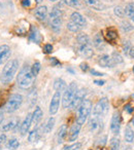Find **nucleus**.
<instances>
[{
    "label": "nucleus",
    "instance_id": "obj_51",
    "mask_svg": "<svg viewBox=\"0 0 134 150\" xmlns=\"http://www.w3.org/2000/svg\"><path fill=\"white\" fill-rule=\"evenodd\" d=\"M129 54H130V57H131V58H133V59H134V47L130 48V50H129Z\"/></svg>",
    "mask_w": 134,
    "mask_h": 150
},
{
    "label": "nucleus",
    "instance_id": "obj_22",
    "mask_svg": "<svg viewBox=\"0 0 134 150\" xmlns=\"http://www.w3.org/2000/svg\"><path fill=\"white\" fill-rule=\"evenodd\" d=\"M84 1L87 5L93 7V8H95L96 11H103V9H104V5H103L102 3H101V1H99V0H84Z\"/></svg>",
    "mask_w": 134,
    "mask_h": 150
},
{
    "label": "nucleus",
    "instance_id": "obj_32",
    "mask_svg": "<svg viewBox=\"0 0 134 150\" xmlns=\"http://www.w3.org/2000/svg\"><path fill=\"white\" fill-rule=\"evenodd\" d=\"M105 37H106V39L109 40V41H113V40L117 39L118 34H117V32H115V30L109 29V30H107L106 34H105Z\"/></svg>",
    "mask_w": 134,
    "mask_h": 150
},
{
    "label": "nucleus",
    "instance_id": "obj_49",
    "mask_svg": "<svg viewBox=\"0 0 134 150\" xmlns=\"http://www.w3.org/2000/svg\"><path fill=\"white\" fill-rule=\"evenodd\" d=\"M125 110H127V112L128 113H132V111H133V108H132V106L130 104H128V105H126V107H125Z\"/></svg>",
    "mask_w": 134,
    "mask_h": 150
},
{
    "label": "nucleus",
    "instance_id": "obj_13",
    "mask_svg": "<svg viewBox=\"0 0 134 150\" xmlns=\"http://www.w3.org/2000/svg\"><path fill=\"white\" fill-rule=\"evenodd\" d=\"M98 64L100 65L101 67H104V68H109V67H113L115 63H113L111 57H109L108 54H103V56L99 57Z\"/></svg>",
    "mask_w": 134,
    "mask_h": 150
},
{
    "label": "nucleus",
    "instance_id": "obj_48",
    "mask_svg": "<svg viewBox=\"0 0 134 150\" xmlns=\"http://www.w3.org/2000/svg\"><path fill=\"white\" fill-rule=\"evenodd\" d=\"M51 63H52L54 66H57V65H60V62L57 61L56 58H51Z\"/></svg>",
    "mask_w": 134,
    "mask_h": 150
},
{
    "label": "nucleus",
    "instance_id": "obj_50",
    "mask_svg": "<svg viewBox=\"0 0 134 150\" xmlns=\"http://www.w3.org/2000/svg\"><path fill=\"white\" fill-rule=\"evenodd\" d=\"M94 83L97 84V86H103L105 83L104 80H94Z\"/></svg>",
    "mask_w": 134,
    "mask_h": 150
},
{
    "label": "nucleus",
    "instance_id": "obj_47",
    "mask_svg": "<svg viewBox=\"0 0 134 150\" xmlns=\"http://www.w3.org/2000/svg\"><path fill=\"white\" fill-rule=\"evenodd\" d=\"M91 74L94 75V76H103V75H104L103 73H100L96 70H91Z\"/></svg>",
    "mask_w": 134,
    "mask_h": 150
},
{
    "label": "nucleus",
    "instance_id": "obj_45",
    "mask_svg": "<svg viewBox=\"0 0 134 150\" xmlns=\"http://www.w3.org/2000/svg\"><path fill=\"white\" fill-rule=\"evenodd\" d=\"M22 5L24 7H29L31 5V2H30V0H22Z\"/></svg>",
    "mask_w": 134,
    "mask_h": 150
},
{
    "label": "nucleus",
    "instance_id": "obj_25",
    "mask_svg": "<svg viewBox=\"0 0 134 150\" xmlns=\"http://www.w3.org/2000/svg\"><path fill=\"white\" fill-rule=\"evenodd\" d=\"M61 26H62V20L61 18H54L51 19V27L55 32H59L61 30Z\"/></svg>",
    "mask_w": 134,
    "mask_h": 150
},
{
    "label": "nucleus",
    "instance_id": "obj_21",
    "mask_svg": "<svg viewBox=\"0 0 134 150\" xmlns=\"http://www.w3.org/2000/svg\"><path fill=\"white\" fill-rule=\"evenodd\" d=\"M29 39L32 42H35V43H39L40 40H41V36H40L39 32H38L37 28L35 27H31V31H30V35H29Z\"/></svg>",
    "mask_w": 134,
    "mask_h": 150
},
{
    "label": "nucleus",
    "instance_id": "obj_56",
    "mask_svg": "<svg viewBox=\"0 0 134 150\" xmlns=\"http://www.w3.org/2000/svg\"><path fill=\"white\" fill-rule=\"evenodd\" d=\"M132 97H133V98H134V94H133V95H132Z\"/></svg>",
    "mask_w": 134,
    "mask_h": 150
},
{
    "label": "nucleus",
    "instance_id": "obj_43",
    "mask_svg": "<svg viewBox=\"0 0 134 150\" xmlns=\"http://www.w3.org/2000/svg\"><path fill=\"white\" fill-rule=\"evenodd\" d=\"M52 52H53L52 44H46V45H44V52H46V54H51Z\"/></svg>",
    "mask_w": 134,
    "mask_h": 150
},
{
    "label": "nucleus",
    "instance_id": "obj_36",
    "mask_svg": "<svg viewBox=\"0 0 134 150\" xmlns=\"http://www.w3.org/2000/svg\"><path fill=\"white\" fill-rule=\"evenodd\" d=\"M61 15H62L61 9H59L58 7H54L52 13H50V18L51 19H54V18H61Z\"/></svg>",
    "mask_w": 134,
    "mask_h": 150
},
{
    "label": "nucleus",
    "instance_id": "obj_28",
    "mask_svg": "<svg viewBox=\"0 0 134 150\" xmlns=\"http://www.w3.org/2000/svg\"><path fill=\"white\" fill-rule=\"evenodd\" d=\"M134 140V132L130 127H127L125 129V141L128 143H132Z\"/></svg>",
    "mask_w": 134,
    "mask_h": 150
},
{
    "label": "nucleus",
    "instance_id": "obj_12",
    "mask_svg": "<svg viewBox=\"0 0 134 150\" xmlns=\"http://www.w3.org/2000/svg\"><path fill=\"white\" fill-rule=\"evenodd\" d=\"M102 123H101V120H100V117H97V116H94L90 119L89 121V129H90L91 132H98L100 131V129L102 127Z\"/></svg>",
    "mask_w": 134,
    "mask_h": 150
},
{
    "label": "nucleus",
    "instance_id": "obj_24",
    "mask_svg": "<svg viewBox=\"0 0 134 150\" xmlns=\"http://www.w3.org/2000/svg\"><path fill=\"white\" fill-rule=\"evenodd\" d=\"M54 88L56 90V92H59V93L64 92V91L67 88L66 82H65L63 79H61V78H57V79L54 81Z\"/></svg>",
    "mask_w": 134,
    "mask_h": 150
},
{
    "label": "nucleus",
    "instance_id": "obj_10",
    "mask_svg": "<svg viewBox=\"0 0 134 150\" xmlns=\"http://www.w3.org/2000/svg\"><path fill=\"white\" fill-rule=\"evenodd\" d=\"M43 132H44V127H43V125L34 129L33 131L29 134V137H28L29 142H31V143L37 142L38 140L40 139V137H41V135H42V133H43Z\"/></svg>",
    "mask_w": 134,
    "mask_h": 150
},
{
    "label": "nucleus",
    "instance_id": "obj_44",
    "mask_svg": "<svg viewBox=\"0 0 134 150\" xmlns=\"http://www.w3.org/2000/svg\"><path fill=\"white\" fill-rule=\"evenodd\" d=\"M80 67H81V69H82V71H88L89 70V65L87 64V63H82V64L80 65Z\"/></svg>",
    "mask_w": 134,
    "mask_h": 150
},
{
    "label": "nucleus",
    "instance_id": "obj_55",
    "mask_svg": "<svg viewBox=\"0 0 134 150\" xmlns=\"http://www.w3.org/2000/svg\"><path fill=\"white\" fill-rule=\"evenodd\" d=\"M50 1H53V2H54V1H58V0H50Z\"/></svg>",
    "mask_w": 134,
    "mask_h": 150
},
{
    "label": "nucleus",
    "instance_id": "obj_2",
    "mask_svg": "<svg viewBox=\"0 0 134 150\" xmlns=\"http://www.w3.org/2000/svg\"><path fill=\"white\" fill-rule=\"evenodd\" d=\"M18 69H19V61L18 60H11L5 64V66L2 69V73H1V80L3 83H9L13 80Z\"/></svg>",
    "mask_w": 134,
    "mask_h": 150
},
{
    "label": "nucleus",
    "instance_id": "obj_4",
    "mask_svg": "<svg viewBox=\"0 0 134 150\" xmlns=\"http://www.w3.org/2000/svg\"><path fill=\"white\" fill-rule=\"evenodd\" d=\"M76 92H78V84L76 82H71L69 86L64 91V94H63L62 105L64 108H69Z\"/></svg>",
    "mask_w": 134,
    "mask_h": 150
},
{
    "label": "nucleus",
    "instance_id": "obj_42",
    "mask_svg": "<svg viewBox=\"0 0 134 150\" xmlns=\"http://www.w3.org/2000/svg\"><path fill=\"white\" fill-rule=\"evenodd\" d=\"M101 42H102V40H101L100 35H98V34H97V35L95 36V38H94V44L96 46H99L101 44Z\"/></svg>",
    "mask_w": 134,
    "mask_h": 150
},
{
    "label": "nucleus",
    "instance_id": "obj_39",
    "mask_svg": "<svg viewBox=\"0 0 134 150\" xmlns=\"http://www.w3.org/2000/svg\"><path fill=\"white\" fill-rule=\"evenodd\" d=\"M81 147H82V143H74V144H72V145L64 147L63 150H78Z\"/></svg>",
    "mask_w": 134,
    "mask_h": 150
},
{
    "label": "nucleus",
    "instance_id": "obj_20",
    "mask_svg": "<svg viewBox=\"0 0 134 150\" xmlns=\"http://www.w3.org/2000/svg\"><path fill=\"white\" fill-rule=\"evenodd\" d=\"M81 127H82V125H78V122L74 123V125H72L71 129H70V132H69V141H76V138L78 137V134H80Z\"/></svg>",
    "mask_w": 134,
    "mask_h": 150
},
{
    "label": "nucleus",
    "instance_id": "obj_35",
    "mask_svg": "<svg viewBox=\"0 0 134 150\" xmlns=\"http://www.w3.org/2000/svg\"><path fill=\"white\" fill-rule=\"evenodd\" d=\"M39 71H40V63L39 62H35L31 67L32 75H33L34 77H36V76L38 75V73H39Z\"/></svg>",
    "mask_w": 134,
    "mask_h": 150
},
{
    "label": "nucleus",
    "instance_id": "obj_18",
    "mask_svg": "<svg viewBox=\"0 0 134 150\" xmlns=\"http://www.w3.org/2000/svg\"><path fill=\"white\" fill-rule=\"evenodd\" d=\"M11 56V48L7 45L0 46V64H2L5 60L9 58Z\"/></svg>",
    "mask_w": 134,
    "mask_h": 150
},
{
    "label": "nucleus",
    "instance_id": "obj_26",
    "mask_svg": "<svg viewBox=\"0 0 134 150\" xmlns=\"http://www.w3.org/2000/svg\"><path fill=\"white\" fill-rule=\"evenodd\" d=\"M66 134H67V125H62L60 127V129H59V131H58V143L59 144L63 142V140H64Z\"/></svg>",
    "mask_w": 134,
    "mask_h": 150
},
{
    "label": "nucleus",
    "instance_id": "obj_29",
    "mask_svg": "<svg viewBox=\"0 0 134 150\" xmlns=\"http://www.w3.org/2000/svg\"><path fill=\"white\" fill-rule=\"evenodd\" d=\"M67 29L69 30V31L76 33V32H80L81 30H82V27H81V26H78V24H76L74 22L70 21V22H68V23H67Z\"/></svg>",
    "mask_w": 134,
    "mask_h": 150
},
{
    "label": "nucleus",
    "instance_id": "obj_33",
    "mask_svg": "<svg viewBox=\"0 0 134 150\" xmlns=\"http://www.w3.org/2000/svg\"><path fill=\"white\" fill-rule=\"evenodd\" d=\"M19 146H20V143L17 139H11L6 144V147L9 148V149H11V150L17 149V148H19Z\"/></svg>",
    "mask_w": 134,
    "mask_h": 150
},
{
    "label": "nucleus",
    "instance_id": "obj_7",
    "mask_svg": "<svg viewBox=\"0 0 134 150\" xmlns=\"http://www.w3.org/2000/svg\"><path fill=\"white\" fill-rule=\"evenodd\" d=\"M60 100H61V93L56 92L55 95L53 96L52 101L50 103V114L51 115H55L57 112H58V109H59V105H60Z\"/></svg>",
    "mask_w": 134,
    "mask_h": 150
},
{
    "label": "nucleus",
    "instance_id": "obj_27",
    "mask_svg": "<svg viewBox=\"0 0 134 150\" xmlns=\"http://www.w3.org/2000/svg\"><path fill=\"white\" fill-rule=\"evenodd\" d=\"M125 13L134 22V3H128L125 7Z\"/></svg>",
    "mask_w": 134,
    "mask_h": 150
},
{
    "label": "nucleus",
    "instance_id": "obj_11",
    "mask_svg": "<svg viewBox=\"0 0 134 150\" xmlns=\"http://www.w3.org/2000/svg\"><path fill=\"white\" fill-rule=\"evenodd\" d=\"M78 52L81 56L85 58H91L93 56V50L90 44H84V45H78Z\"/></svg>",
    "mask_w": 134,
    "mask_h": 150
},
{
    "label": "nucleus",
    "instance_id": "obj_34",
    "mask_svg": "<svg viewBox=\"0 0 134 150\" xmlns=\"http://www.w3.org/2000/svg\"><path fill=\"white\" fill-rule=\"evenodd\" d=\"M120 148V140L119 138L113 137L110 140V149L111 150H119Z\"/></svg>",
    "mask_w": 134,
    "mask_h": 150
},
{
    "label": "nucleus",
    "instance_id": "obj_6",
    "mask_svg": "<svg viewBox=\"0 0 134 150\" xmlns=\"http://www.w3.org/2000/svg\"><path fill=\"white\" fill-rule=\"evenodd\" d=\"M107 111H108V100L106 98H102L95 105L94 109H93V115L101 118L106 114Z\"/></svg>",
    "mask_w": 134,
    "mask_h": 150
},
{
    "label": "nucleus",
    "instance_id": "obj_52",
    "mask_svg": "<svg viewBox=\"0 0 134 150\" xmlns=\"http://www.w3.org/2000/svg\"><path fill=\"white\" fill-rule=\"evenodd\" d=\"M2 120H3V113L0 112V123L2 122Z\"/></svg>",
    "mask_w": 134,
    "mask_h": 150
},
{
    "label": "nucleus",
    "instance_id": "obj_14",
    "mask_svg": "<svg viewBox=\"0 0 134 150\" xmlns=\"http://www.w3.org/2000/svg\"><path fill=\"white\" fill-rule=\"evenodd\" d=\"M31 123H32V114L31 113H28L27 116L25 117V119H24V121L21 125V134L23 136L28 133L30 127H31Z\"/></svg>",
    "mask_w": 134,
    "mask_h": 150
},
{
    "label": "nucleus",
    "instance_id": "obj_38",
    "mask_svg": "<svg viewBox=\"0 0 134 150\" xmlns=\"http://www.w3.org/2000/svg\"><path fill=\"white\" fill-rule=\"evenodd\" d=\"M115 15L118 16L119 18H124V16H125V9H123L121 6H115Z\"/></svg>",
    "mask_w": 134,
    "mask_h": 150
},
{
    "label": "nucleus",
    "instance_id": "obj_9",
    "mask_svg": "<svg viewBox=\"0 0 134 150\" xmlns=\"http://www.w3.org/2000/svg\"><path fill=\"white\" fill-rule=\"evenodd\" d=\"M120 127H121V116L118 111H115L113 114L110 121V131L113 134H118L120 132Z\"/></svg>",
    "mask_w": 134,
    "mask_h": 150
},
{
    "label": "nucleus",
    "instance_id": "obj_15",
    "mask_svg": "<svg viewBox=\"0 0 134 150\" xmlns=\"http://www.w3.org/2000/svg\"><path fill=\"white\" fill-rule=\"evenodd\" d=\"M28 29H29V23L25 20H22L15 27V32L17 34H20V35H23V34L27 33Z\"/></svg>",
    "mask_w": 134,
    "mask_h": 150
},
{
    "label": "nucleus",
    "instance_id": "obj_17",
    "mask_svg": "<svg viewBox=\"0 0 134 150\" xmlns=\"http://www.w3.org/2000/svg\"><path fill=\"white\" fill-rule=\"evenodd\" d=\"M35 18L39 21H43L46 20V16H48V7L46 5H40L35 9Z\"/></svg>",
    "mask_w": 134,
    "mask_h": 150
},
{
    "label": "nucleus",
    "instance_id": "obj_8",
    "mask_svg": "<svg viewBox=\"0 0 134 150\" xmlns=\"http://www.w3.org/2000/svg\"><path fill=\"white\" fill-rule=\"evenodd\" d=\"M85 96H86V91L85 90H78V92L76 93V96L73 98L71 105H70L69 108L71 109H76L80 107V105L83 103V101L85 100Z\"/></svg>",
    "mask_w": 134,
    "mask_h": 150
},
{
    "label": "nucleus",
    "instance_id": "obj_31",
    "mask_svg": "<svg viewBox=\"0 0 134 150\" xmlns=\"http://www.w3.org/2000/svg\"><path fill=\"white\" fill-rule=\"evenodd\" d=\"M54 125H55V118L54 117H50L46 121V123L44 125V133H50L51 131L53 129L54 127Z\"/></svg>",
    "mask_w": 134,
    "mask_h": 150
},
{
    "label": "nucleus",
    "instance_id": "obj_40",
    "mask_svg": "<svg viewBox=\"0 0 134 150\" xmlns=\"http://www.w3.org/2000/svg\"><path fill=\"white\" fill-rule=\"evenodd\" d=\"M111 59H113V63H122L123 62V59H122V57L120 56L118 52H113V56H111Z\"/></svg>",
    "mask_w": 134,
    "mask_h": 150
},
{
    "label": "nucleus",
    "instance_id": "obj_53",
    "mask_svg": "<svg viewBox=\"0 0 134 150\" xmlns=\"http://www.w3.org/2000/svg\"><path fill=\"white\" fill-rule=\"evenodd\" d=\"M35 2L37 3V4H39V3L42 2V0H35Z\"/></svg>",
    "mask_w": 134,
    "mask_h": 150
},
{
    "label": "nucleus",
    "instance_id": "obj_16",
    "mask_svg": "<svg viewBox=\"0 0 134 150\" xmlns=\"http://www.w3.org/2000/svg\"><path fill=\"white\" fill-rule=\"evenodd\" d=\"M70 21L74 22L76 24H78V26H81L82 28H84L85 26L87 25V22L85 20V18L81 15L80 13H72L71 16H70Z\"/></svg>",
    "mask_w": 134,
    "mask_h": 150
},
{
    "label": "nucleus",
    "instance_id": "obj_30",
    "mask_svg": "<svg viewBox=\"0 0 134 150\" xmlns=\"http://www.w3.org/2000/svg\"><path fill=\"white\" fill-rule=\"evenodd\" d=\"M84 44H90V39L86 34H81L78 37V45H84Z\"/></svg>",
    "mask_w": 134,
    "mask_h": 150
},
{
    "label": "nucleus",
    "instance_id": "obj_46",
    "mask_svg": "<svg viewBox=\"0 0 134 150\" xmlns=\"http://www.w3.org/2000/svg\"><path fill=\"white\" fill-rule=\"evenodd\" d=\"M5 141H6V136H5L4 134H1V135H0V147H1L2 143H4Z\"/></svg>",
    "mask_w": 134,
    "mask_h": 150
},
{
    "label": "nucleus",
    "instance_id": "obj_54",
    "mask_svg": "<svg viewBox=\"0 0 134 150\" xmlns=\"http://www.w3.org/2000/svg\"><path fill=\"white\" fill-rule=\"evenodd\" d=\"M132 123H133V125H134V117H133V119H132Z\"/></svg>",
    "mask_w": 134,
    "mask_h": 150
},
{
    "label": "nucleus",
    "instance_id": "obj_37",
    "mask_svg": "<svg viewBox=\"0 0 134 150\" xmlns=\"http://www.w3.org/2000/svg\"><path fill=\"white\" fill-rule=\"evenodd\" d=\"M64 3L68 6L71 7H78L80 6V1L78 0H64Z\"/></svg>",
    "mask_w": 134,
    "mask_h": 150
},
{
    "label": "nucleus",
    "instance_id": "obj_5",
    "mask_svg": "<svg viewBox=\"0 0 134 150\" xmlns=\"http://www.w3.org/2000/svg\"><path fill=\"white\" fill-rule=\"evenodd\" d=\"M23 102V97L19 94H14L9 99L6 105H5V111L9 113H13L20 108Z\"/></svg>",
    "mask_w": 134,
    "mask_h": 150
},
{
    "label": "nucleus",
    "instance_id": "obj_3",
    "mask_svg": "<svg viewBox=\"0 0 134 150\" xmlns=\"http://www.w3.org/2000/svg\"><path fill=\"white\" fill-rule=\"evenodd\" d=\"M92 102L90 100H84L83 103L78 107V115L76 118V122L78 125H84L86 122L87 118L90 115L91 111H92Z\"/></svg>",
    "mask_w": 134,
    "mask_h": 150
},
{
    "label": "nucleus",
    "instance_id": "obj_41",
    "mask_svg": "<svg viewBox=\"0 0 134 150\" xmlns=\"http://www.w3.org/2000/svg\"><path fill=\"white\" fill-rule=\"evenodd\" d=\"M122 25H123L122 28H123V30H125V31H131V30L133 29V26H131V24L127 23V22H124Z\"/></svg>",
    "mask_w": 134,
    "mask_h": 150
},
{
    "label": "nucleus",
    "instance_id": "obj_1",
    "mask_svg": "<svg viewBox=\"0 0 134 150\" xmlns=\"http://www.w3.org/2000/svg\"><path fill=\"white\" fill-rule=\"evenodd\" d=\"M34 76L31 73V68L29 66H25L22 68V70L19 72V75L17 76L18 86L23 90H27L33 83Z\"/></svg>",
    "mask_w": 134,
    "mask_h": 150
},
{
    "label": "nucleus",
    "instance_id": "obj_19",
    "mask_svg": "<svg viewBox=\"0 0 134 150\" xmlns=\"http://www.w3.org/2000/svg\"><path fill=\"white\" fill-rule=\"evenodd\" d=\"M18 125H19V120H18V119H16V118L11 119V120L7 121L5 125H2V127H1V131H2V132L13 131V129H15L16 127H18Z\"/></svg>",
    "mask_w": 134,
    "mask_h": 150
},
{
    "label": "nucleus",
    "instance_id": "obj_57",
    "mask_svg": "<svg viewBox=\"0 0 134 150\" xmlns=\"http://www.w3.org/2000/svg\"><path fill=\"white\" fill-rule=\"evenodd\" d=\"M133 72H134V66H133Z\"/></svg>",
    "mask_w": 134,
    "mask_h": 150
},
{
    "label": "nucleus",
    "instance_id": "obj_23",
    "mask_svg": "<svg viewBox=\"0 0 134 150\" xmlns=\"http://www.w3.org/2000/svg\"><path fill=\"white\" fill-rule=\"evenodd\" d=\"M42 116H43V113H42V110L40 107H35V110L32 113V122L37 125L40 120H41Z\"/></svg>",
    "mask_w": 134,
    "mask_h": 150
}]
</instances>
